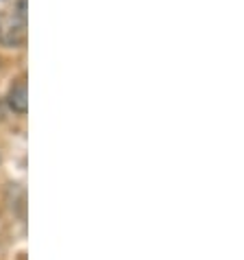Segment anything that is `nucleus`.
Masks as SVG:
<instances>
[{
	"mask_svg": "<svg viewBox=\"0 0 244 260\" xmlns=\"http://www.w3.org/2000/svg\"><path fill=\"white\" fill-rule=\"evenodd\" d=\"M26 13H24V0L20 3V11H18V18L16 16H7L0 20V40L3 44L7 46H18L24 42V35H26Z\"/></svg>",
	"mask_w": 244,
	"mask_h": 260,
	"instance_id": "nucleus-1",
	"label": "nucleus"
},
{
	"mask_svg": "<svg viewBox=\"0 0 244 260\" xmlns=\"http://www.w3.org/2000/svg\"><path fill=\"white\" fill-rule=\"evenodd\" d=\"M9 105L13 107V112L26 114L28 110V92H26V79H20L18 83L11 85L9 92Z\"/></svg>",
	"mask_w": 244,
	"mask_h": 260,
	"instance_id": "nucleus-2",
	"label": "nucleus"
}]
</instances>
